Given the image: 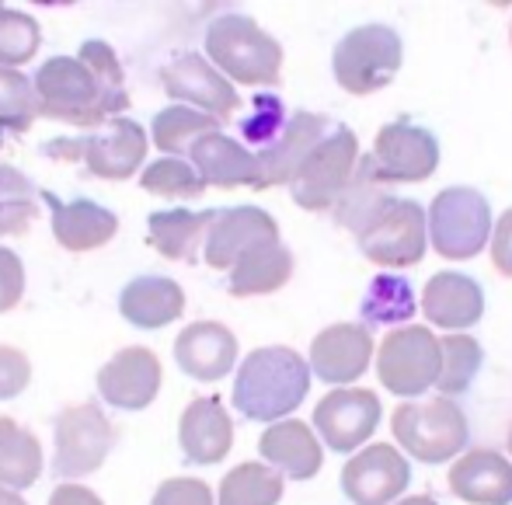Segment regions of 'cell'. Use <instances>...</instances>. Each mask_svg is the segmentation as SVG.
<instances>
[{
	"mask_svg": "<svg viewBox=\"0 0 512 505\" xmlns=\"http://www.w3.org/2000/svg\"><path fill=\"white\" fill-rule=\"evenodd\" d=\"M310 363L290 345H262L248 352L234 377V408L251 422H283L310 391Z\"/></svg>",
	"mask_w": 512,
	"mask_h": 505,
	"instance_id": "1",
	"label": "cell"
},
{
	"mask_svg": "<svg viewBox=\"0 0 512 505\" xmlns=\"http://www.w3.org/2000/svg\"><path fill=\"white\" fill-rule=\"evenodd\" d=\"M206 56L244 88H279L283 81V46L248 14H220L206 28Z\"/></svg>",
	"mask_w": 512,
	"mask_h": 505,
	"instance_id": "2",
	"label": "cell"
},
{
	"mask_svg": "<svg viewBox=\"0 0 512 505\" xmlns=\"http://www.w3.org/2000/svg\"><path fill=\"white\" fill-rule=\"evenodd\" d=\"M32 84L42 119H56L84 129L119 119L112 112V105H108L98 77L91 74L81 56H53L49 63H42L39 74L32 77Z\"/></svg>",
	"mask_w": 512,
	"mask_h": 505,
	"instance_id": "3",
	"label": "cell"
},
{
	"mask_svg": "<svg viewBox=\"0 0 512 505\" xmlns=\"http://www.w3.org/2000/svg\"><path fill=\"white\" fill-rule=\"evenodd\" d=\"M401 63H405V42L391 25H359L345 32L335 42L331 53V74H335L338 88L349 91L356 98L377 95L398 77Z\"/></svg>",
	"mask_w": 512,
	"mask_h": 505,
	"instance_id": "4",
	"label": "cell"
},
{
	"mask_svg": "<svg viewBox=\"0 0 512 505\" xmlns=\"http://www.w3.org/2000/svg\"><path fill=\"white\" fill-rule=\"evenodd\" d=\"M391 432L398 446L422 464H446L467 453L471 425L453 398L401 401L391 415Z\"/></svg>",
	"mask_w": 512,
	"mask_h": 505,
	"instance_id": "5",
	"label": "cell"
},
{
	"mask_svg": "<svg viewBox=\"0 0 512 505\" xmlns=\"http://www.w3.org/2000/svg\"><path fill=\"white\" fill-rule=\"evenodd\" d=\"M425 213H429V244L446 262L478 258L492 244V202L471 185H453V189L436 192Z\"/></svg>",
	"mask_w": 512,
	"mask_h": 505,
	"instance_id": "6",
	"label": "cell"
},
{
	"mask_svg": "<svg viewBox=\"0 0 512 505\" xmlns=\"http://www.w3.org/2000/svg\"><path fill=\"white\" fill-rule=\"evenodd\" d=\"M443 345L425 324H401L384 335L377 349V377L394 398H422L439 384Z\"/></svg>",
	"mask_w": 512,
	"mask_h": 505,
	"instance_id": "7",
	"label": "cell"
},
{
	"mask_svg": "<svg viewBox=\"0 0 512 505\" xmlns=\"http://www.w3.org/2000/svg\"><path fill=\"white\" fill-rule=\"evenodd\" d=\"M359 161H363V154H359L356 133L349 126H342V122H335L331 133L307 157L300 175L293 178L290 185L293 202L300 209H307V213H331L335 202L342 199V192L349 189Z\"/></svg>",
	"mask_w": 512,
	"mask_h": 505,
	"instance_id": "8",
	"label": "cell"
},
{
	"mask_svg": "<svg viewBox=\"0 0 512 505\" xmlns=\"http://www.w3.org/2000/svg\"><path fill=\"white\" fill-rule=\"evenodd\" d=\"M46 154L63 161H84V168L102 182H126L143 168L147 157V129L133 119H112L88 133L84 140H56Z\"/></svg>",
	"mask_w": 512,
	"mask_h": 505,
	"instance_id": "9",
	"label": "cell"
},
{
	"mask_svg": "<svg viewBox=\"0 0 512 505\" xmlns=\"http://www.w3.org/2000/svg\"><path fill=\"white\" fill-rule=\"evenodd\" d=\"M359 251L380 269H411L425 258L429 244V213L415 199H394L363 234Z\"/></svg>",
	"mask_w": 512,
	"mask_h": 505,
	"instance_id": "10",
	"label": "cell"
},
{
	"mask_svg": "<svg viewBox=\"0 0 512 505\" xmlns=\"http://www.w3.org/2000/svg\"><path fill=\"white\" fill-rule=\"evenodd\" d=\"M56 450H53V471L60 478H88L108 460L115 446V425L105 418V411L95 401H84L67 408L56 418Z\"/></svg>",
	"mask_w": 512,
	"mask_h": 505,
	"instance_id": "11",
	"label": "cell"
},
{
	"mask_svg": "<svg viewBox=\"0 0 512 505\" xmlns=\"http://www.w3.org/2000/svg\"><path fill=\"white\" fill-rule=\"evenodd\" d=\"M380 398L366 387H335L314 404V432L331 453H359L380 425Z\"/></svg>",
	"mask_w": 512,
	"mask_h": 505,
	"instance_id": "12",
	"label": "cell"
},
{
	"mask_svg": "<svg viewBox=\"0 0 512 505\" xmlns=\"http://www.w3.org/2000/svg\"><path fill=\"white\" fill-rule=\"evenodd\" d=\"M335 119L317 112H293L262 147L258 154V192L276 189V185H293V178L300 175V168L307 164V157L317 150V143L331 133Z\"/></svg>",
	"mask_w": 512,
	"mask_h": 505,
	"instance_id": "13",
	"label": "cell"
},
{
	"mask_svg": "<svg viewBox=\"0 0 512 505\" xmlns=\"http://www.w3.org/2000/svg\"><path fill=\"white\" fill-rule=\"evenodd\" d=\"M370 161L387 185L425 182L439 168V140L425 126H415L408 119H394L377 133Z\"/></svg>",
	"mask_w": 512,
	"mask_h": 505,
	"instance_id": "14",
	"label": "cell"
},
{
	"mask_svg": "<svg viewBox=\"0 0 512 505\" xmlns=\"http://www.w3.org/2000/svg\"><path fill=\"white\" fill-rule=\"evenodd\" d=\"M411 481V467L405 453L391 443H370L352 453L342 467V495L352 505H394Z\"/></svg>",
	"mask_w": 512,
	"mask_h": 505,
	"instance_id": "15",
	"label": "cell"
},
{
	"mask_svg": "<svg viewBox=\"0 0 512 505\" xmlns=\"http://www.w3.org/2000/svg\"><path fill=\"white\" fill-rule=\"evenodd\" d=\"M377 345L366 324L356 321H338L328 324L314 335L310 342V373L331 387H352L366 370H370Z\"/></svg>",
	"mask_w": 512,
	"mask_h": 505,
	"instance_id": "16",
	"label": "cell"
},
{
	"mask_svg": "<svg viewBox=\"0 0 512 505\" xmlns=\"http://www.w3.org/2000/svg\"><path fill=\"white\" fill-rule=\"evenodd\" d=\"M161 88L164 95L189 108H199L216 119H230L241 108V95H237L234 81L220 74L203 53H182L161 70Z\"/></svg>",
	"mask_w": 512,
	"mask_h": 505,
	"instance_id": "17",
	"label": "cell"
},
{
	"mask_svg": "<svg viewBox=\"0 0 512 505\" xmlns=\"http://www.w3.org/2000/svg\"><path fill=\"white\" fill-rule=\"evenodd\" d=\"M164 384V366L143 345H129L119 349L112 359L98 370V394L105 398V404L122 411H143L147 404H154V398L161 394Z\"/></svg>",
	"mask_w": 512,
	"mask_h": 505,
	"instance_id": "18",
	"label": "cell"
},
{
	"mask_svg": "<svg viewBox=\"0 0 512 505\" xmlns=\"http://www.w3.org/2000/svg\"><path fill=\"white\" fill-rule=\"evenodd\" d=\"M269 241H279V223L262 206L220 209L216 223L209 227L203 262L209 269L230 272L248 251H255L258 244H269Z\"/></svg>",
	"mask_w": 512,
	"mask_h": 505,
	"instance_id": "19",
	"label": "cell"
},
{
	"mask_svg": "<svg viewBox=\"0 0 512 505\" xmlns=\"http://www.w3.org/2000/svg\"><path fill=\"white\" fill-rule=\"evenodd\" d=\"M422 314L425 324L450 331H467L485 317V290L478 279L464 276V272H436L422 290Z\"/></svg>",
	"mask_w": 512,
	"mask_h": 505,
	"instance_id": "20",
	"label": "cell"
},
{
	"mask_svg": "<svg viewBox=\"0 0 512 505\" xmlns=\"http://www.w3.org/2000/svg\"><path fill=\"white\" fill-rule=\"evenodd\" d=\"M453 499L467 505H509L512 502V460L495 450H467L453 460L446 474Z\"/></svg>",
	"mask_w": 512,
	"mask_h": 505,
	"instance_id": "21",
	"label": "cell"
},
{
	"mask_svg": "<svg viewBox=\"0 0 512 505\" xmlns=\"http://www.w3.org/2000/svg\"><path fill=\"white\" fill-rule=\"evenodd\" d=\"M175 359L192 380L216 384L237 370V335L220 321H192L175 338Z\"/></svg>",
	"mask_w": 512,
	"mask_h": 505,
	"instance_id": "22",
	"label": "cell"
},
{
	"mask_svg": "<svg viewBox=\"0 0 512 505\" xmlns=\"http://www.w3.org/2000/svg\"><path fill=\"white\" fill-rule=\"evenodd\" d=\"M258 453L269 467H276L290 481H310L324 464V443L310 422L283 418L272 422L258 439Z\"/></svg>",
	"mask_w": 512,
	"mask_h": 505,
	"instance_id": "23",
	"label": "cell"
},
{
	"mask_svg": "<svg viewBox=\"0 0 512 505\" xmlns=\"http://www.w3.org/2000/svg\"><path fill=\"white\" fill-rule=\"evenodd\" d=\"M178 443L192 464H220L234 446V422L216 398H196L178 418Z\"/></svg>",
	"mask_w": 512,
	"mask_h": 505,
	"instance_id": "24",
	"label": "cell"
},
{
	"mask_svg": "<svg viewBox=\"0 0 512 505\" xmlns=\"http://www.w3.org/2000/svg\"><path fill=\"white\" fill-rule=\"evenodd\" d=\"M192 168L203 175L213 189H258V154L234 140L227 133H209L192 147Z\"/></svg>",
	"mask_w": 512,
	"mask_h": 505,
	"instance_id": "25",
	"label": "cell"
},
{
	"mask_svg": "<svg viewBox=\"0 0 512 505\" xmlns=\"http://www.w3.org/2000/svg\"><path fill=\"white\" fill-rule=\"evenodd\" d=\"M49 213H53V237L60 241V248L84 255V251H98L119 234V216L112 209L98 206L91 199H74L63 202L49 196Z\"/></svg>",
	"mask_w": 512,
	"mask_h": 505,
	"instance_id": "26",
	"label": "cell"
},
{
	"mask_svg": "<svg viewBox=\"0 0 512 505\" xmlns=\"http://www.w3.org/2000/svg\"><path fill=\"white\" fill-rule=\"evenodd\" d=\"M216 213L220 209H157L147 220L150 248L171 262H199Z\"/></svg>",
	"mask_w": 512,
	"mask_h": 505,
	"instance_id": "27",
	"label": "cell"
},
{
	"mask_svg": "<svg viewBox=\"0 0 512 505\" xmlns=\"http://www.w3.org/2000/svg\"><path fill=\"white\" fill-rule=\"evenodd\" d=\"M119 314L143 331L168 328L185 314V290L168 276H140L122 290Z\"/></svg>",
	"mask_w": 512,
	"mask_h": 505,
	"instance_id": "28",
	"label": "cell"
},
{
	"mask_svg": "<svg viewBox=\"0 0 512 505\" xmlns=\"http://www.w3.org/2000/svg\"><path fill=\"white\" fill-rule=\"evenodd\" d=\"M293 279V251L283 241L258 244L230 269V297H269Z\"/></svg>",
	"mask_w": 512,
	"mask_h": 505,
	"instance_id": "29",
	"label": "cell"
},
{
	"mask_svg": "<svg viewBox=\"0 0 512 505\" xmlns=\"http://www.w3.org/2000/svg\"><path fill=\"white\" fill-rule=\"evenodd\" d=\"M391 202H394L391 185L380 178V171L373 168L370 154H366L363 161H359L356 175H352L349 189L342 192V199L331 209V216H335L338 227H345L352 237H359Z\"/></svg>",
	"mask_w": 512,
	"mask_h": 505,
	"instance_id": "30",
	"label": "cell"
},
{
	"mask_svg": "<svg viewBox=\"0 0 512 505\" xmlns=\"http://www.w3.org/2000/svg\"><path fill=\"white\" fill-rule=\"evenodd\" d=\"M42 474V443L35 432L18 425L14 418L0 415V485L25 492Z\"/></svg>",
	"mask_w": 512,
	"mask_h": 505,
	"instance_id": "31",
	"label": "cell"
},
{
	"mask_svg": "<svg viewBox=\"0 0 512 505\" xmlns=\"http://www.w3.org/2000/svg\"><path fill=\"white\" fill-rule=\"evenodd\" d=\"M223 119L216 115H206L199 108L189 105H168L154 115V126H150V136L154 143L164 150L168 157H189L192 147H196L203 136L220 133Z\"/></svg>",
	"mask_w": 512,
	"mask_h": 505,
	"instance_id": "32",
	"label": "cell"
},
{
	"mask_svg": "<svg viewBox=\"0 0 512 505\" xmlns=\"http://www.w3.org/2000/svg\"><path fill=\"white\" fill-rule=\"evenodd\" d=\"M279 499H283V474L258 460L237 464L216 492V505H279Z\"/></svg>",
	"mask_w": 512,
	"mask_h": 505,
	"instance_id": "33",
	"label": "cell"
},
{
	"mask_svg": "<svg viewBox=\"0 0 512 505\" xmlns=\"http://www.w3.org/2000/svg\"><path fill=\"white\" fill-rule=\"evenodd\" d=\"M439 345H443V370H439L436 391L443 398H460L478 380L485 352H481L478 338H471L467 331H450V335L439 338Z\"/></svg>",
	"mask_w": 512,
	"mask_h": 505,
	"instance_id": "34",
	"label": "cell"
},
{
	"mask_svg": "<svg viewBox=\"0 0 512 505\" xmlns=\"http://www.w3.org/2000/svg\"><path fill=\"white\" fill-rule=\"evenodd\" d=\"M39 216V189L11 164H0V237L25 234Z\"/></svg>",
	"mask_w": 512,
	"mask_h": 505,
	"instance_id": "35",
	"label": "cell"
},
{
	"mask_svg": "<svg viewBox=\"0 0 512 505\" xmlns=\"http://www.w3.org/2000/svg\"><path fill=\"white\" fill-rule=\"evenodd\" d=\"M140 185L143 192L161 199H203V192L209 189L189 157H161V161L147 164Z\"/></svg>",
	"mask_w": 512,
	"mask_h": 505,
	"instance_id": "36",
	"label": "cell"
},
{
	"mask_svg": "<svg viewBox=\"0 0 512 505\" xmlns=\"http://www.w3.org/2000/svg\"><path fill=\"white\" fill-rule=\"evenodd\" d=\"M42 46V28L28 11L0 4V67L21 70L35 60Z\"/></svg>",
	"mask_w": 512,
	"mask_h": 505,
	"instance_id": "37",
	"label": "cell"
},
{
	"mask_svg": "<svg viewBox=\"0 0 512 505\" xmlns=\"http://www.w3.org/2000/svg\"><path fill=\"white\" fill-rule=\"evenodd\" d=\"M39 119V98L35 84L21 70L0 67V129L11 133H28Z\"/></svg>",
	"mask_w": 512,
	"mask_h": 505,
	"instance_id": "38",
	"label": "cell"
},
{
	"mask_svg": "<svg viewBox=\"0 0 512 505\" xmlns=\"http://www.w3.org/2000/svg\"><path fill=\"white\" fill-rule=\"evenodd\" d=\"M81 56L84 63H88V70L98 77V84H102L108 105H112L115 115H122L129 108V91H126V74H122V63L119 56H115V49L108 46L102 39H88L81 46Z\"/></svg>",
	"mask_w": 512,
	"mask_h": 505,
	"instance_id": "39",
	"label": "cell"
},
{
	"mask_svg": "<svg viewBox=\"0 0 512 505\" xmlns=\"http://www.w3.org/2000/svg\"><path fill=\"white\" fill-rule=\"evenodd\" d=\"M366 321L373 324H391V321H405L411 317V293L405 279H377L366 293Z\"/></svg>",
	"mask_w": 512,
	"mask_h": 505,
	"instance_id": "40",
	"label": "cell"
},
{
	"mask_svg": "<svg viewBox=\"0 0 512 505\" xmlns=\"http://www.w3.org/2000/svg\"><path fill=\"white\" fill-rule=\"evenodd\" d=\"M32 384V359L14 345H0V401L18 398Z\"/></svg>",
	"mask_w": 512,
	"mask_h": 505,
	"instance_id": "41",
	"label": "cell"
},
{
	"mask_svg": "<svg viewBox=\"0 0 512 505\" xmlns=\"http://www.w3.org/2000/svg\"><path fill=\"white\" fill-rule=\"evenodd\" d=\"M150 505H216L213 492L199 478H168L154 492Z\"/></svg>",
	"mask_w": 512,
	"mask_h": 505,
	"instance_id": "42",
	"label": "cell"
},
{
	"mask_svg": "<svg viewBox=\"0 0 512 505\" xmlns=\"http://www.w3.org/2000/svg\"><path fill=\"white\" fill-rule=\"evenodd\" d=\"M25 297V265L11 248H0V314L14 310Z\"/></svg>",
	"mask_w": 512,
	"mask_h": 505,
	"instance_id": "43",
	"label": "cell"
},
{
	"mask_svg": "<svg viewBox=\"0 0 512 505\" xmlns=\"http://www.w3.org/2000/svg\"><path fill=\"white\" fill-rule=\"evenodd\" d=\"M488 251H492V265L499 276L512 279V206L506 213L495 220V230H492V244H488Z\"/></svg>",
	"mask_w": 512,
	"mask_h": 505,
	"instance_id": "44",
	"label": "cell"
},
{
	"mask_svg": "<svg viewBox=\"0 0 512 505\" xmlns=\"http://www.w3.org/2000/svg\"><path fill=\"white\" fill-rule=\"evenodd\" d=\"M49 505H105V502L98 499L91 488L74 485V481H63V485L56 488L53 495H49Z\"/></svg>",
	"mask_w": 512,
	"mask_h": 505,
	"instance_id": "45",
	"label": "cell"
},
{
	"mask_svg": "<svg viewBox=\"0 0 512 505\" xmlns=\"http://www.w3.org/2000/svg\"><path fill=\"white\" fill-rule=\"evenodd\" d=\"M0 505H28V502L21 499V492H14V488L0 485Z\"/></svg>",
	"mask_w": 512,
	"mask_h": 505,
	"instance_id": "46",
	"label": "cell"
},
{
	"mask_svg": "<svg viewBox=\"0 0 512 505\" xmlns=\"http://www.w3.org/2000/svg\"><path fill=\"white\" fill-rule=\"evenodd\" d=\"M394 505H439L436 499H429V495H408V499L394 502Z\"/></svg>",
	"mask_w": 512,
	"mask_h": 505,
	"instance_id": "47",
	"label": "cell"
},
{
	"mask_svg": "<svg viewBox=\"0 0 512 505\" xmlns=\"http://www.w3.org/2000/svg\"><path fill=\"white\" fill-rule=\"evenodd\" d=\"M506 450H509V460H512V425H509V436H506Z\"/></svg>",
	"mask_w": 512,
	"mask_h": 505,
	"instance_id": "48",
	"label": "cell"
},
{
	"mask_svg": "<svg viewBox=\"0 0 512 505\" xmlns=\"http://www.w3.org/2000/svg\"><path fill=\"white\" fill-rule=\"evenodd\" d=\"M509 46H512V28H509Z\"/></svg>",
	"mask_w": 512,
	"mask_h": 505,
	"instance_id": "49",
	"label": "cell"
}]
</instances>
